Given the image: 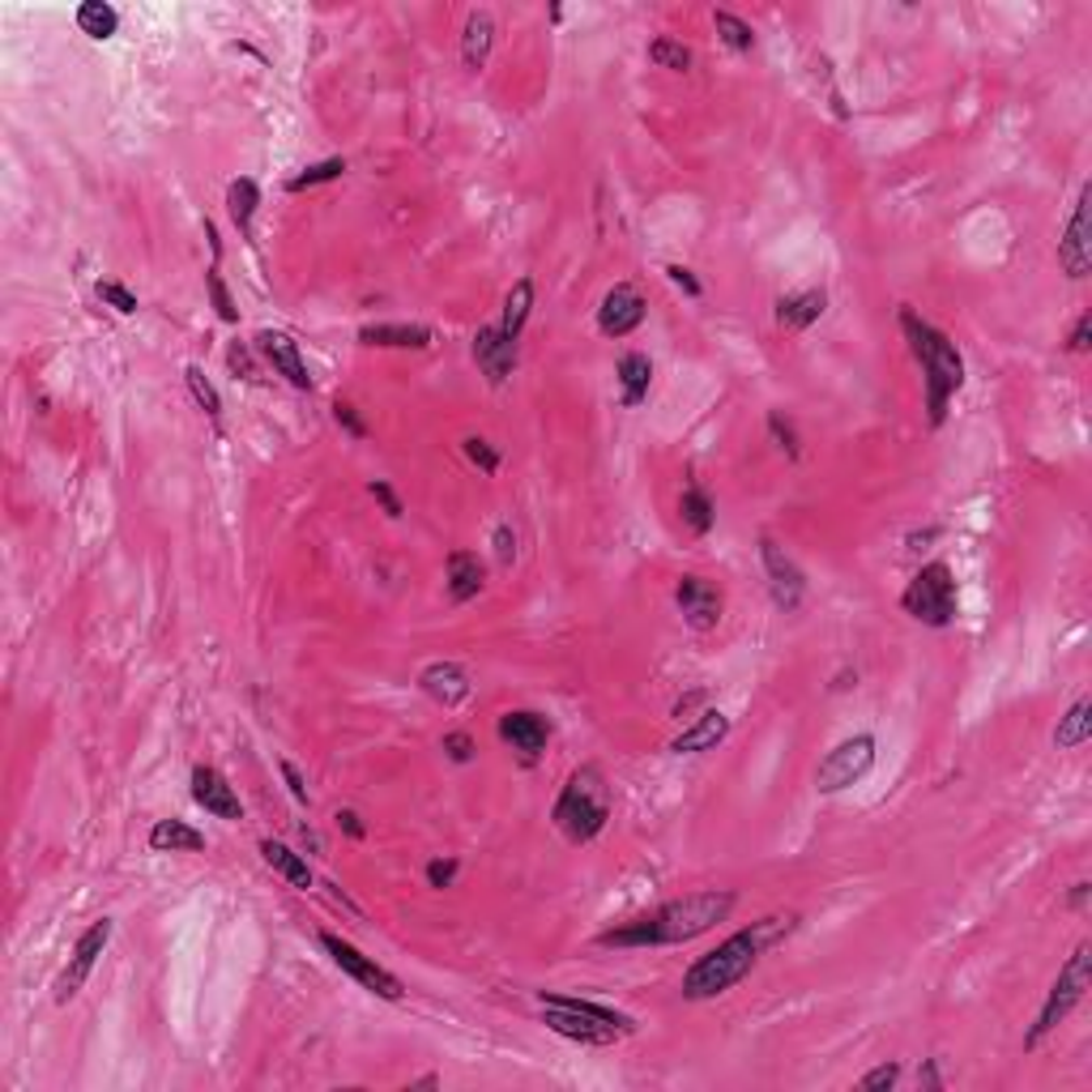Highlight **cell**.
Instances as JSON below:
<instances>
[{
    "instance_id": "8fae6325",
    "label": "cell",
    "mask_w": 1092,
    "mask_h": 1092,
    "mask_svg": "<svg viewBox=\"0 0 1092 1092\" xmlns=\"http://www.w3.org/2000/svg\"><path fill=\"white\" fill-rule=\"evenodd\" d=\"M112 944V918H99L94 926H86L81 931V939L73 944V955H68L65 973L56 977V1003H68V999H77V990L86 986V977H90V968H94V960L103 955V948Z\"/></svg>"
},
{
    "instance_id": "db71d44e",
    "label": "cell",
    "mask_w": 1092,
    "mask_h": 1092,
    "mask_svg": "<svg viewBox=\"0 0 1092 1092\" xmlns=\"http://www.w3.org/2000/svg\"><path fill=\"white\" fill-rule=\"evenodd\" d=\"M704 704V691H691V696H682L679 704H675V717H687L691 708H700Z\"/></svg>"
},
{
    "instance_id": "60d3db41",
    "label": "cell",
    "mask_w": 1092,
    "mask_h": 1092,
    "mask_svg": "<svg viewBox=\"0 0 1092 1092\" xmlns=\"http://www.w3.org/2000/svg\"><path fill=\"white\" fill-rule=\"evenodd\" d=\"M896 1080H900V1067H896V1063H884V1067L867 1071V1076L858 1080V1089H862V1092H880V1089H892Z\"/></svg>"
},
{
    "instance_id": "8992f818",
    "label": "cell",
    "mask_w": 1092,
    "mask_h": 1092,
    "mask_svg": "<svg viewBox=\"0 0 1092 1092\" xmlns=\"http://www.w3.org/2000/svg\"><path fill=\"white\" fill-rule=\"evenodd\" d=\"M1089 986H1092V948L1089 944H1076V952L1067 955V964L1058 968V977H1054V986H1050V994H1045V1003L1037 1012V1024L1024 1037V1050H1037L1058 1024L1067 1020L1084 1003Z\"/></svg>"
},
{
    "instance_id": "c3c4849f",
    "label": "cell",
    "mask_w": 1092,
    "mask_h": 1092,
    "mask_svg": "<svg viewBox=\"0 0 1092 1092\" xmlns=\"http://www.w3.org/2000/svg\"><path fill=\"white\" fill-rule=\"evenodd\" d=\"M495 555H499L504 568L517 559V534H512V525H499V530H495Z\"/></svg>"
},
{
    "instance_id": "ee69618b",
    "label": "cell",
    "mask_w": 1092,
    "mask_h": 1092,
    "mask_svg": "<svg viewBox=\"0 0 1092 1092\" xmlns=\"http://www.w3.org/2000/svg\"><path fill=\"white\" fill-rule=\"evenodd\" d=\"M1092 346V316L1089 312H1080V321H1076V329H1071V338H1067V350L1071 354H1089Z\"/></svg>"
},
{
    "instance_id": "f35d334b",
    "label": "cell",
    "mask_w": 1092,
    "mask_h": 1092,
    "mask_svg": "<svg viewBox=\"0 0 1092 1092\" xmlns=\"http://www.w3.org/2000/svg\"><path fill=\"white\" fill-rule=\"evenodd\" d=\"M461 448H466V457L474 461L482 474H495V470H499V453H495L482 435H466V440H461Z\"/></svg>"
},
{
    "instance_id": "ba28073f",
    "label": "cell",
    "mask_w": 1092,
    "mask_h": 1092,
    "mask_svg": "<svg viewBox=\"0 0 1092 1092\" xmlns=\"http://www.w3.org/2000/svg\"><path fill=\"white\" fill-rule=\"evenodd\" d=\"M871 764H875V739H871V734H854V739L836 743V748L819 759L816 790L819 794H841V790H849L854 781H862V777L871 772Z\"/></svg>"
},
{
    "instance_id": "ac0fdd59",
    "label": "cell",
    "mask_w": 1092,
    "mask_h": 1092,
    "mask_svg": "<svg viewBox=\"0 0 1092 1092\" xmlns=\"http://www.w3.org/2000/svg\"><path fill=\"white\" fill-rule=\"evenodd\" d=\"M499 739H504V743H512L517 751H525V755L534 759V755H543V751H546L550 726H546L543 713H530V708H512V713H504V717H499Z\"/></svg>"
},
{
    "instance_id": "e575fe53",
    "label": "cell",
    "mask_w": 1092,
    "mask_h": 1092,
    "mask_svg": "<svg viewBox=\"0 0 1092 1092\" xmlns=\"http://www.w3.org/2000/svg\"><path fill=\"white\" fill-rule=\"evenodd\" d=\"M649 61L658 68H671V73H687L691 68V52L682 48L679 39H653L649 43Z\"/></svg>"
},
{
    "instance_id": "ab89813d",
    "label": "cell",
    "mask_w": 1092,
    "mask_h": 1092,
    "mask_svg": "<svg viewBox=\"0 0 1092 1092\" xmlns=\"http://www.w3.org/2000/svg\"><path fill=\"white\" fill-rule=\"evenodd\" d=\"M99 299L103 303H112L120 316H133L136 312V295L129 286H120V282H99Z\"/></svg>"
},
{
    "instance_id": "6da1fadb",
    "label": "cell",
    "mask_w": 1092,
    "mask_h": 1092,
    "mask_svg": "<svg viewBox=\"0 0 1092 1092\" xmlns=\"http://www.w3.org/2000/svg\"><path fill=\"white\" fill-rule=\"evenodd\" d=\"M734 909V892H691L679 900H666L662 909L598 935L602 948H671V944H691L708 935L717 922H726Z\"/></svg>"
},
{
    "instance_id": "83f0119b",
    "label": "cell",
    "mask_w": 1092,
    "mask_h": 1092,
    "mask_svg": "<svg viewBox=\"0 0 1092 1092\" xmlns=\"http://www.w3.org/2000/svg\"><path fill=\"white\" fill-rule=\"evenodd\" d=\"M1089 734H1092V700L1089 696H1080V700L1067 708V717H1058L1054 748L1071 751V748H1080V743H1089Z\"/></svg>"
},
{
    "instance_id": "e0dca14e",
    "label": "cell",
    "mask_w": 1092,
    "mask_h": 1092,
    "mask_svg": "<svg viewBox=\"0 0 1092 1092\" xmlns=\"http://www.w3.org/2000/svg\"><path fill=\"white\" fill-rule=\"evenodd\" d=\"M193 803L209 811V816L218 819H239L244 816V807H239V798H235V790L226 785V777L218 772V768H209V764H197L193 768Z\"/></svg>"
},
{
    "instance_id": "f1b7e54d",
    "label": "cell",
    "mask_w": 1092,
    "mask_h": 1092,
    "mask_svg": "<svg viewBox=\"0 0 1092 1092\" xmlns=\"http://www.w3.org/2000/svg\"><path fill=\"white\" fill-rule=\"evenodd\" d=\"M261 858L270 862L273 871L286 880L290 887H312V871H308V862L290 849V845H282V841H261Z\"/></svg>"
},
{
    "instance_id": "4316f807",
    "label": "cell",
    "mask_w": 1092,
    "mask_h": 1092,
    "mask_svg": "<svg viewBox=\"0 0 1092 1092\" xmlns=\"http://www.w3.org/2000/svg\"><path fill=\"white\" fill-rule=\"evenodd\" d=\"M530 312H534V282H530V277H517L512 290H508V299H504L499 334L508 341H517L521 338V329H525V321H530Z\"/></svg>"
},
{
    "instance_id": "4fadbf2b",
    "label": "cell",
    "mask_w": 1092,
    "mask_h": 1092,
    "mask_svg": "<svg viewBox=\"0 0 1092 1092\" xmlns=\"http://www.w3.org/2000/svg\"><path fill=\"white\" fill-rule=\"evenodd\" d=\"M675 602H679L682 619L696 632H713L722 623V607H726L722 589L713 581H704V576H682L679 589H675Z\"/></svg>"
},
{
    "instance_id": "9c48e42d",
    "label": "cell",
    "mask_w": 1092,
    "mask_h": 1092,
    "mask_svg": "<svg viewBox=\"0 0 1092 1092\" xmlns=\"http://www.w3.org/2000/svg\"><path fill=\"white\" fill-rule=\"evenodd\" d=\"M321 948L329 952V960L338 964L341 973H350L363 990H372V994H380V999H389V1003H398L406 990H402V981L389 973V968H380L372 955H363L354 944H346V939H338L334 931H321Z\"/></svg>"
},
{
    "instance_id": "1f68e13d",
    "label": "cell",
    "mask_w": 1092,
    "mask_h": 1092,
    "mask_svg": "<svg viewBox=\"0 0 1092 1092\" xmlns=\"http://www.w3.org/2000/svg\"><path fill=\"white\" fill-rule=\"evenodd\" d=\"M679 512H682V525L691 530V534H708L713 530V521H717V512H713V499L691 482L687 491H682L679 499Z\"/></svg>"
},
{
    "instance_id": "44dd1931",
    "label": "cell",
    "mask_w": 1092,
    "mask_h": 1092,
    "mask_svg": "<svg viewBox=\"0 0 1092 1092\" xmlns=\"http://www.w3.org/2000/svg\"><path fill=\"white\" fill-rule=\"evenodd\" d=\"M491 48H495V17L486 9H474L466 17V30H461V61H466V68L478 73V68L486 65Z\"/></svg>"
},
{
    "instance_id": "7a4b0ae2",
    "label": "cell",
    "mask_w": 1092,
    "mask_h": 1092,
    "mask_svg": "<svg viewBox=\"0 0 1092 1092\" xmlns=\"http://www.w3.org/2000/svg\"><path fill=\"white\" fill-rule=\"evenodd\" d=\"M794 926H798V918L790 913V918H764V922H755L748 931H734L726 944H717L713 952H704L687 973H682V986H679L682 999L700 1003V999H717V994L734 990L751 968L759 964L764 948H768V944H781Z\"/></svg>"
},
{
    "instance_id": "681fc988",
    "label": "cell",
    "mask_w": 1092,
    "mask_h": 1092,
    "mask_svg": "<svg viewBox=\"0 0 1092 1092\" xmlns=\"http://www.w3.org/2000/svg\"><path fill=\"white\" fill-rule=\"evenodd\" d=\"M282 777H286V785H290V798H295L299 807H308V785H303V777H299V768H295L290 759H282Z\"/></svg>"
},
{
    "instance_id": "2e32d148",
    "label": "cell",
    "mask_w": 1092,
    "mask_h": 1092,
    "mask_svg": "<svg viewBox=\"0 0 1092 1092\" xmlns=\"http://www.w3.org/2000/svg\"><path fill=\"white\" fill-rule=\"evenodd\" d=\"M474 363L482 367V376L491 385H504L517 372V341H508L499 334V325H486L474 334Z\"/></svg>"
},
{
    "instance_id": "f546056e",
    "label": "cell",
    "mask_w": 1092,
    "mask_h": 1092,
    "mask_svg": "<svg viewBox=\"0 0 1092 1092\" xmlns=\"http://www.w3.org/2000/svg\"><path fill=\"white\" fill-rule=\"evenodd\" d=\"M77 30L103 43V39H112L120 30V13L107 0H86V4H77Z\"/></svg>"
},
{
    "instance_id": "277c9868",
    "label": "cell",
    "mask_w": 1092,
    "mask_h": 1092,
    "mask_svg": "<svg viewBox=\"0 0 1092 1092\" xmlns=\"http://www.w3.org/2000/svg\"><path fill=\"white\" fill-rule=\"evenodd\" d=\"M550 819H555V828L572 845H585V841H594L607 828V819H611V785H607V777H602L598 764L572 768V777L563 781V790L555 798Z\"/></svg>"
},
{
    "instance_id": "9a60e30c",
    "label": "cell",
    "mask_w": 1092,
    "mask_h": 1092,
    "mask_svg": "<svg viewBox=\"0 0 1092 1092\" xmlns=\"http://www.w3.org/2000/svg\"><path fill=\"white\" fill-rule=\"evenodd\" d=\"M257 346H261V354L273 363V372L286 380V385H295V389H303V393H312V376H308V363H303V354H299V341L290 338V334H277V329H265V334H257Z\"/></svg>"
},
{
    "instance_id": "d6986e66",
    "label": "cell",
    "mask_w": 1092,
    "mask_h": 1092,
    "mask_svg": "<svg viewBox=\"0 0 1092 1092\" xmlns=\"http://www.w3.org/2000/svg\"><path fill=\"white\" fill-rule=\"evenodd\" d=\"M418 687H422L435 704L453 708V704H461V700L470 696V675H466V666H457V662H431V666L418 675Z\"/></svg>"
},
{
    "instance_id": "d590c367",
    "label": "cell",
    "mask_w": 1092,
    "mask_h": 1092,
    "mask_svg": "<svg viewBox=\"0 0 1092 1092\" xmlns=\"http://www.w3.org/2000/svg\"><path fill=\"white\" fill-rule=\"evenodd\" d=\"M184 380H188V389H193V398H197V406L213 418V422H222V398H218V389L205 380L202 367H184Z\"/></svg>"
},
{
    "instance_id": "3957f363",
    "label": "cell",
    "mask_w": 1092,
    "mask_h": 1092,
    "mask_svg": "<svg viewBox=\"0 0 1092 1092\" xmlns=\"http://www.w3.org/2000/svg\"><path fill=\"white\" fill-rule=\"evenodd\" d=\"M900 329L909 338V350L913 359L922 363V376H926V410H931V422L939 427L944 414H948V402L960 393L964 385V359L955 350V341L948 334H939L935 325H926L918 312L900 308Z\"/></svg>"
},
{
    "instance_id": "ffe728a7",
    "label": "cell",
    "mask_w": 1092,
    "mask_h": 1092,
    "mask_svg": "<svg viewBox=\"0 0 1092 1092\" xmlns=\"http://www.w3.org/2000/svg\"><path fill=\"white\" fill-rule=\"evenodd\" d=\"M730 734V717L726 713H717V708H704L687 730H682L679 739L671 743L675 755H696V751H713L722 739Z\"/></svg>"
},
{
    "instance_id": "d6a6232c",
    "label": "cell",
    "mask_w": 1092,
    "mask_h": 1092,
    "mask_svg": "<svg viewBox=\"0 0 1092 1092\" xmlns=\"http://www.w3.org/2000/svg\"><path fill=\"white\" fill-rule=\"evenodd\" d=\"M346 176V158H325V162H312L308 171H299L290 184H286V193H303V188H316V184H334Z\"/></svg>"
},
{
    "instance_id": "836d02e7",
    "label": "cell",
    "mask_w": 1092,
    "mask_h": 1092,
    "mask_svg": "<svg viewBox=\"0 0 1092 1092\" xmlns=\"http://www.w3.org/2000/svg\"><path fill=\"white\" fill-rule=\"evenodd\" d=\"M713 26H717V35H722L734 52H751V48H755V30H751L743 17H734L730 9H717V13H713Z\"/></svg>"
},
{
    "instance_id": "f907efd6",
    "label": "cell",
    "mask_w": 1092,
    "mask_h": 1092,
    "mask_svg": "<svg viewBox=\"0 0 1092 1092\" xmlns=\"http://www.w3.org/2000/svg\"><path fill=\"white\" fill-rule=\"evenodd\" d=\"M226 363H231L235 372H244V380H257V372H252V359H248V350H244L239 341H231V350H226Z\"/></svg>"
},
{
    "instance_id": "5b68a950",
    "label": "cell",
    "mask_w": 1092,
    "mask_h": 1092,
    "mask_svg": "<svg viewBox=\"0 0 1092 1092\" xmlns=\"http://www.w3.org/2000/svg\"><path fill=\"white\" fill-rule=\"evenodd\" d=\"M538 1007H543V1024L550 1032L568 1037V1041H581V1045H611L619 1037L636 1032V1020L614 1012V1007H602L594 999H576V994H538Z\"/></svg>"
},
{
    "instance_id": "7bdbcfd3",
    "label": "cell",
    "mask_w": 1092,
    "mask_h": 1092,
    "mask_svg": "<svg viewBox=\"0 0 1092 1092\" xmlns=\"http://www.w3.org/2000/svg\"><path fill=\"white\" fill-rule=\"evenodd\" d=\"M334 418H338V422L346 427V431H350V435H354V440H367V422L359 418V410L350 406V402H338V406H334Z\"/></svg>"
},
{
    "instance_id": "7dc6e473",
    "label": "cell",
    "mask_w": 1092,
    "mask_h": 1092,
    "mask_svg": "<svg viewBox=\"0 0 1092 1092\" xmlns=\"http://www.w3.org/2000/svg\"><path fill=\"white\" fill-rule=\"evenodd\" d=\"M367 491H372V495H376V499L385 504V512H389V517H402V499H398V491H393V486H389L385 478H376V482H372Z\"/></svg>"
},
{
    "instance_id": "bcb514c9",
    "label": "cell",
    "mask_w": 1092,
    "mask_h": 1092,
    "mask_svg": "<svg viewBox=\"0 0 1092 1092\" xmlns=\"http://www.w3.org/2000/svg\"><path fill=\"white\" fill-rule=\"evenodd\" d=\"M666 277H671V282L679 286V290H682V295H687V299H700V295H704V286L696 282V273L682 270V265H666Z\"/></svg>"
},
{
    "instance_id": "5bb4252c",
    "label": "cell",
    "mask_w": 1092,
    "mask_h": 1092,
    "mask_svg": "<svg viewBox=\"0 0 1092 1092\" xmlns=\"http://www.w3.org/2000/svg\"><path fill=\"white\" fill-rule=\"evenodd\" d=\"M1089 202L1092 188H1080V202L1071 209V222H1067V235L1058 239V265L1067 270V277H1089L1092 257H1089Z\"/></svg>"
},
{
    "instance_id": "4dcf8cb0",
    "label": "cell",
    "mask_w": 1092,
    "mask_h": 1092,
    "mask_svg": "<svg viewBox=\"0 0 1092 1092\" xmlns=\"http://www.w3.org/2000/svg\"><path fill=\"white\" fill-rule=\"evenodd\" d=\"M257 205H261V188H257V180H235L231 188H226V213H231V222L239 226V235H248L252 231V218H257Z\"/></svg>"
},
{
    "instance_id": "484cf974",
    "label": "cell",
    "mask_w": 1092,
    "mask_h": 1092,
    "mask_svg": "<svg viewBox=\"0 0 1092 1092\" xmlns=\"http://www.w3.org/2000/svg\"><path fill=\"white\" fill-rule=\"evenodd\" d=\"M482 594V563L474 550H453L448 555V598L453 602H470Z\"/></svg>"
},
{
    "instance_id": "603a6c76",
    "label": "cell",
    "mask_w": 1092,
    "mask_h": 1092,
    "mask_svg": "<svg viewBox=\"0 0 1092 1092\" xmlns=\"http://www.w3.org/2000/svg\"><path fill=\"white\" fill-rule=\"evenodd\" d=\"M823 308H828V295L823 290H798V295H785V299H777V321L785 325V329H811L819 316H823Z\"/></svg>"
},
{
    "instance_id": "11a10c76",
    "label": "cell",
    "mask_w": 1092,
    "mask_h": 1092,
    "mask_svg": "<svg viewBox=\"0 0 1092 1092\" xmlns=\"http://www.w3.org/2000/svg\"><path fill=\"white\" fill-rule=\"evenodd\" d=\"M1089 892H1092V887L1084 884V880L1071 887V909H1080V913H1084V909H1089Z\"/></svg>"
},
{
    "instance_id": "b9f144b4",
    "label": "cell",
    "mask_w": 1092,
    "mask_h": 1092,
    "mask_svg": "<svg viewBox=\"0 0 1092 1092\" xmlns=\"http://www.w3.org/2000/svg\"><path fill=\"white\" fill-rule=\"evenodd\" d=\"M457 880V858H435L427 862V884L431 887H453Z\"/></svg>"
},
{
    "instance_id": "9f6ffc18",
    "label": "cell",
    "mask_w": 1092,
    "mask_h": 1092,
    "mask_svg": "<svg viewBox=\"0 0 1092 1092\" xmlns=\"http://www.w3.org/2000/svg\"><path fill=\"white\" fill-rule=\"evenodd\" d=\"M931 538H939V530H922V534H909V546H922V543H931Z\"/></svg>"
},
{
    "instance_id": "7c38bea8",
    "label": "cell",
    "mask_w": 1092,
    "mask_h": 1092,
    "mask_svg": "<svg viewBox=\"0 0 1092 1092\" xmlns=\"http://www.w3.org/2000/svg\"><path fill=\"white\" fill-rule=\"evenodd\" d=\"M640 325H645V299H640V290L632 282H614L611 290H607V299H602V308H598V329L607 338H627Z\"/></svg>"
},
{
    "instance_id": "74e56055",
    "label": "cell",
    "mask_w": 1092,
    "mask_h": 1092,
    "mask_svg": "<svg viewBox=\"0 0 1092 1092\" xmlns=\"http://www.w3.org/2000/svg\"><path fill=\"white\" fill-rule=\"evenodd\" d=\"M768 431H772V440H777V444H781V448H785V453H790L794 461L803 457V444H798V431H794V422H790V418H785L781 410H772V414H768Z\"/></svg>"
},
{
    "instance_id": "cb8c5ba5",
    "label": "cell",
    "mask_w": 1092,
    "mask_h": 1092,
    "mask_svg": "<svg viewBox=\"0 0 1092 1092\" xmlns=\"http://www.w3.org/2000/svg\"><path fill=\"white\" fill-rule=\"evenodd\" d=\"M649 385H653V363H649V354H640V350H627L623 359H619V389H623V406L636 410L645 398H649Z\"/></svg>"
},
{
    "instance_id": "7402d4cb",
    "label": "cell",
    "mask_w": 1092,
    "mask_h": 1092,
    "mask_svg": "<svg viewBox=\"0 0 1092 1092\" xmlns=\"http://www.w3.org/2000/svg\"><path fill=\"white\" fill-rule=\"evenodd\" d=\"M150 849H158V854H202L205 836L184 819H158L150 828Z\"/></svg>"
},
{
    "instance_id": "52a82bcc",
    "label": "cell",
    "mask_w": 1092,
    "mask_h": 1092,
    "mask_svg": "<svg viewBox=\"0 0 1092 1092\" xmlns=\"http://www.w3.org/2000/svg\"><path fill=\"white\" fill-rule=\"evenodd\" d=\"M900 607L926 627H952L955 623V576L948 563H926L909 589L900 594Z\"/></svg>"
},
{
    "instance_id": "d4e9b609",
    "label": "cell",
    "mask_w": 1092,
    "mask_h": 1092,
    "mask_svg": "<svg viewBox=\"0 0 1092 1092\" xmlns=\"http://www.w3.org/2000/svg\"><path fill=\"white\" fill-rule=\"evenodd\" d=\"M359 341L363 346H385V350H427L431 329H422V325H363Z\"/></svg>"
},
{
    "instance_id": "f5cc1de1",
    "label": "cell",
    "mask_w": 1092,
    "mask_h": 1092,
    "mask_svg": "<svg viewBox=\"0 0 1092 1092\" xmlns=\"http://www.w3.org/2000/svg\"><path fill=\"white\" fill-rule=\"evenodd\" d=\"M918 1084H922V1089H944V1076H939V1067H935V1063H926V1067L918 1071Z\"/></svg>"
},
{
    "instance_id": "30bf717a",
    "label": "cell",
    "mask_w": 1092,
    "mask_h": 1092,
    "mask_svg": "<svg viewBox=\"0 0 1092 1092\" xmlns=\"http://www.w3.org/2000/svg\"><path fill=\"white\" fill-rule=\"evenodd\" d=\"M759 559H764V572H768V589H772V602L781 607L785 614H794L807 598V576L803 568L790 559V550L772 538H759Z\"/></svg>"
},
{
    "instance_id": "f6af8a7d",
    "label": "cell",
    "mask_w": 1092,
    "mask_h": 1092,
    "mask_svg": "<svg viewBox=\"0 0 1092 1092\" xmlns=\"http://www.w3.org/2000/svg\"><path fill=\"white\" fill-rule=\"evenodd\" d=\"M444 751H448V759L470 764L474 759V739L470 734H444Z\"/></svg>"
},
{
    "instance_id": "8d00e7d4",
    "label": "cell",
    "mask_w": 1092,
    "mask_h": 1092,
    "mask_svg": "<svg viewBox=\"0 0 1092 1092\" xmlns=\"http://www.w3.org/2000/svg\"><path fill=\"white\" fill-rule=\"evenodd\" d=\"M205 286H209V299H213V308H218V316L226 321V325H235L239 321V308H235V299H231V290H226V282L218 277V265H209L205 270Z\"/></svg>"
},
{
    "instance_id": "816d5d0a",
    "label": "cell",
    "mask_w": 1092,
    "mask_h": 1092,
    "mask_svg": "<svg viewBox=\"0 0 1092 1092\" xmlns=\"http://www.w3.org/2000/svg\"><path fill=\"white\" fill-rule=\"evenodd\" d=\"M338 828L346 832V836H354V841H363V823H359V816L354 811H338Z\"/></svg>"
}]
</instances>
